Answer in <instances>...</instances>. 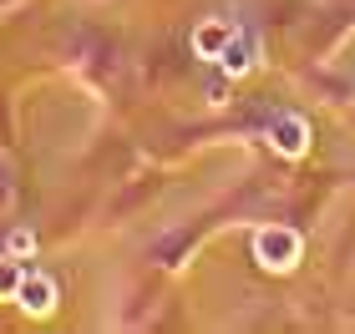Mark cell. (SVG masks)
<instances>
[{"label":"cell","instance_id":"cell-1","mask_svg":"<svg viewBox=\"0 0 355 334\" xmlns=\"http://www.w3.org/2000/svg\"><path fill=\"white\" fill-rule=\"evenodd\" d=\"M15 304H21L26 314H51V309H56V284L46 279V274H21Z\"/></svg>","mask_w":355,"mask_h":334},{"label":"cell","instance_id":"cell-2","mask_svg":"<svg viewBox=\"0 0 355 334\" xmlns=\"http://www.w3.org/2000/svg\"><path fill=\"white\" fill-rule=\"evenodd\" d=\"M295 253H300V238L295 233H279V228L259 233V263L264 268H289V263H295Z\"/></svg>","mask_w":355,"mask_h":334},{"label":"cell","instance_id":"cell-3","mask_svg":"<svg viewBox=\"0 0 355 334\" xmlns=\"http://www.w3.org/2000/svg\"><path fill=\"white\" fill-rule=\"evenodd\" d=\"M274 147L279 152H304V127H289V132L279 127V132H274Z\"/></svg>","mask_w":355,"mask_h":334},{"label":"cell","instance_id":"cell-4","mask_svg":"<svg viewBox=\"0 0 355 334\" xmlns=\"http://www.w3.org/2000/svg\"><path fill=\"white\" fill-rule=\"evenodd\" d=\"M15 289H21V274H15L10 263H0V294H10V299H15Z\"/></svg>","mask_w":355,"mask_h":334},{"label":"cell","instance_id":"cell-5","mask_svg":"<svg viewBox=\"0 0 355 334\" xmlns=\"http://www.w3.org/2000/svg\"><path fill=\"white\" fill-rule=\"evenodd\" d=\"M223 41V30H198V41H193V46H198V51L203 56H214V46Z\"/></svg>","mask_w":355,"mask_h":334}]
</instances>
